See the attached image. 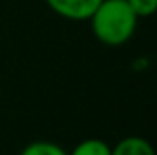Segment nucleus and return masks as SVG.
Returning a JSON list of instances; mask_svg holds the SVG:
<instances>
[{"mask_svg":"<svg viewBox=\"0 0 157 155\" xmlns=\"http://www.w3.org/2000/svg\"><path fill=\"white\" fill-rule=\"evenodd\" d=\"M139 18L126 0H102L90 17L95 39L104 46L117 47L133 37Z\"/></svg>","mask_w":157,"mask_h":155,"instance_id":"f257e3e1","label":"nucleus"},{"mask_svg":"<svg viewBox=\"0 0 157 155\" xmlns=\"http://www.w3.org/2000/svg\"><path fill=\"white\" fill-rule=\"evenodd\" d=\"M101 2L102 0H46L48 7L55 15L73 22L90 20V17Z\"/></svg>","mask_w":157,"mask_h":155,"instance_id":"f03ea898","label":"nucleus"},{"mask_svg":"<svg viewBox=\"0 0 157 155\" xmlns=\"http://www.w3.org/2000/svg\"><path fill=\"white\" fill-rule=\"evenodd\" d=\"M112 155H157L150 141L130 135L119 141L115 146H112Z\"/></svg>","mask_w":157,"mask_h":155,"instance_id":"7ed1b4c3","label":"nucleus"},{"mask_svg":"<svg viewBox=\"0 0 157 155\" xmlns=\"http://www.w3.org/2000/svg\"><path fill=\"white\" fill-rule=\"evenodd\" d=\"M68 155H112V146L101 139H86L78 142Z\"/></svg>","mask_w":157,"mask_h":155,"instance_id":"20e7f679","label":"nucleus"},{"mask_svg":"<svg viewBox=\"0 0 157 155\" xmlns=\"http://www.w3.org/2000/svg\"><path fill=\"white\" fill-rule=\"evenodd\" d=\"M18 155H68V152L62 146H59L57 142L35 141V142L26 144Z\"/></svg>","mask_w":157,"mask_h":155,"instance_id":"39448f33","label":"nucleus"},{"mask_svg":"<svg viewBox=\"0 0 157 155\" xmlns=\"http://www.w3.org/2000/svg\"><path fill=\"white\" fill-rule=\"evenodd\" d=\"M137 18H146L157 13V0H126Z\"/></svg>","mask_w":157,"mask_h":155,"instance_id":"423d86ee","label":"nucleus"}]
</instances>
